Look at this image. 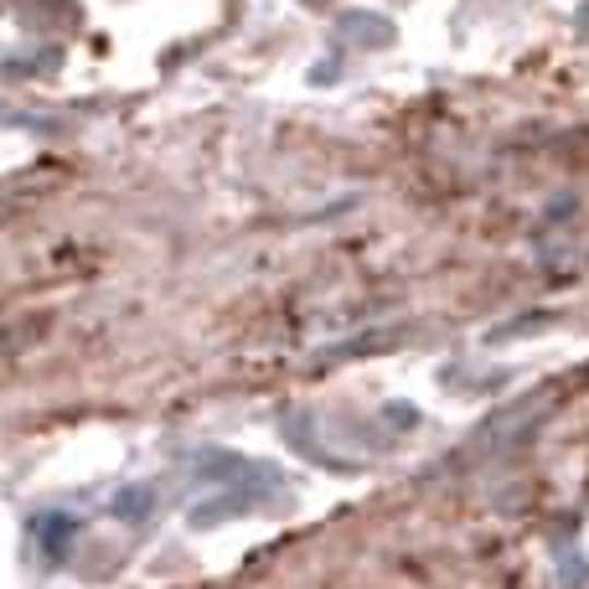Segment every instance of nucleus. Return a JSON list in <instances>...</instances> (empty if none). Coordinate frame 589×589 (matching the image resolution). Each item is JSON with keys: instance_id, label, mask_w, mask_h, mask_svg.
I'll return each mask as SVG.
<instances>
[]
</instances>
